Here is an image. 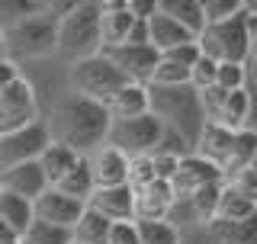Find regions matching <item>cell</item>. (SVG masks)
Instances as JSON below:
<instances>
[{"instance_id": "52", "label": "cell", "mask_w": 257, "mask_h": 244, "mask_svg": "<svg viewBox=\"0 0 257 244\" xmlns=\"http://www.w3.org/2000/svg\"><path fill=\"white\" fill-rule=\"evenodd\" d=\"M103 10H128V0H100Z\"/></svg>"}, {"instance_id": "46", "label": "cell", "mask_w": 257, "mask_h": 244, "mask_svg": "<svg viewBox=\"0 0 257 244\" xmlns=\"http://www.w3.org/2000/svg\"><path fill=\"white\" fill-rule=\"evenodd\" d=\"M228 183H235V186H238V190H241V193H244V196H247V199H254V202H257V177L251 174V167H244V170H238V174H235V177H231V180H228Z\"/></svg>"}, {"instance_id": "41", "label": "cell", "mask_w": 257, "mask_h": 244, "mask_svg": "<svg viewBox=\"0 0 257 244\" xmlns=\"http://www.w3.org/2000/svg\"><path fill=\"white\" fill-rule=\"evenodd\" d=\"M199 100H203L206 119H219L225 100H228V90H225L222 84H209V87H203V90H199Z\"/></svg>"}, {"instance_id": "25", "label": "cell", "mask_w": 257, "mask_h": 244, "mask_svg": "<svg viewBox=\"0 0 257 244\" xmlns=\"http://www.w3.org/2000/svg\"><path fill=\"white\" fill-rule=\"evenodd\" d=\"M109 228H112V218H106L103 212L87 206L71 231H74V241H80V244H106Z\"/></svg>"}, {"instance_id": "1", "label": "cell", "mask_w": 257, "mask_h": 244, "mask_svg": "<svg viewBox=\"0 0 257 244\" xmlns=\"http://www.w3.org/2000/svg\"><path fill=\"white\" fill-rule=\"evenodd\" d=\"M109 122L112 116H109L106 103L74 90V93H64L55 103L52 119H48V132H52L55 142L71 145L80 154H90L106 142Z\"/></svg>"}, {"instance_id": "11", "label": "cell", "mask_w": 257, "mask_h": 244, "mask_svg": "<svg viewBox=\"0 0 257 244\" xmlns=\"http://www.w3.org/2000/svg\"><path fill=\"white\" fill-rule=\"evenodd\" d=\"M212 180H225L222 177V167L215 164V161H209L203 158V154H183L180 158V164H177V174L171 177V186H174V193L177 196H190L196 186H203V183H212Z\"/></svg>"}, {"instance_id": "37", "label": "cell", "mask_w": 257, "mask_h": 244, "mask_svg": "<svg viewBox=\"0 0 257 244\" xmlns=\"http://www.w3.org/2000/svg\"><path fill=\"white\" fill-rule=\"evenodd\" d=\"M215 71H219V61L199 52V58L193 61V68H190V84L196 87V90H203V87L215 84Z\"/></svg>"}, {"instance_id": "54", "label": "cell", "mask_w": 257, "mask_h": 244, "mask_svg": "<svg viewBox=\"0 0 257 244\" xmlns=\"http://www.w3.org/2000/svg\"><path fill=\"white\" fill-rule=\"evenodd\" d=\"M247 74H251V90H257V55L251 58V68H247Z\"/></svg>"}, {"instance_id": "16", "label": "cell", "mask_w": 257, "mask_h": 244, "mask_svg": "<svg viewBox=\"0 0 257 244\" xmlns=\"http://www.w3.org/2000/svg\"><path fill=\"white\" fill-rule=\"evenodd\" d=\"M171 199H174L171 180L155 177V180L145 183L142 190H135V218H164Z\"/></svg>"}, {"instance_id": "31", "label": "cell", "mask_w": 257, "mask_h": 244, "mask_svg": "<svg viewBox=\"0 0 257 244\" xmlns=\"http://www.w3.org/2000/svg\"><path fill=\"white\" fill-rule=\"evenodd\" d=\"M247 106H251V93H247L244 87L228 90V100H225V106H222L215 122H222V126H228V129H241L244 119H247Z\"/></svg>"}, {"instance_id": "2", "label": "cell", "mask_w": 257, "mask_h": 244, "mask_svg": "<svg viewBox=\"0 0 257 244\" xmlns=\"http://www.w3.org/2000/svg\"><path fill=\"white\" fill-rule=\"evenodd\" d=\"M148 109L164 126H174L196 148L206 126V109L199 100V90L190 80H183V84H148Z\"/></svg>"}, {"instance_id": "60", "label": "cell", "mask_w": 257, "mask_h": 244, "mask_svg": "<svg viewBox=\"0 0 257 244\" xmlns=\"http://www.w3.org/2000/svg\"><path fill=\"white\" fill-rule=\"evenodd\" d=\"M39 4H42V7H45V4H48V0H39Z\"/></svg>"}, {"instance_id": "47", "label": "cell", "mask_w": 257, "mask_h": 244, "mask_svg": "<svg viewBox=\"0 0 257 244\" xmlns=\"http://www.w3.org/2000/svg\"><path fill=\"white\" fill-rule=\"evenodd\" d=\"M125 42H135V45H142V42H151L148 20H142V16H135V20H132V29H128V36H125Z\"/></svg>"}, {"instance_id": "62", "label": "cell", "mask_w": 257, "mask_h": 244, "mask_svg": "<svg viewBox=\"0 0 257 244\" xmlns=\"http://www.w3.org/2000/svg\"><path fill=\"white\" fill-rule=\"evenodd\" d=\"M23 244H29V241H23Z\"/></svg>"}, {"instance_id": "28", "label": "cell", "mask_w": 257, "mask_h": 244, "mask_svg": "<svg viewBox=\"0 0 257 244\" xmlns=\"http://www.w3.org/2000/svg\"><path fill=\"white\" fill-rule=\"evenodd\" d=\"M23 241L29 244H71L74 241V231L68 225H58V222H45V218H32Z\"/></svg>"}, {"instance_id": "45", "label": "cell", "mask_w": 257, "mask_h": 244, "mask_svg": "<svg viewBox=\"0 0 257 244\" xmlns=\"http://www.w3.org/2000/svg\"><path fill=\"white\" fill-rule=\"evenodd\" d=\"M177 164H180V158H177V154L151 151V167H155V177H161V180H171V177L177 174Z\"/></svg>"}, {"instance_id": "51", "label": "cell", "mask_w": 257, "mask_h": 244, "mask_svg": "<svg viewBox=\"0 0 257 244\" xmlns=\"http://www.w3.org/2000/svg\"><path fill=\"white\" fill-rule=\"evenodd\" d=\"M16 77V68H13V61H7V58H0V90H4L7 84Z\"/></svg>"}, {"instance_id": "36", "label": "cell", "mask_w": 257, "mask_h": 244, "mask_svg": "<svg viewBox=\"0 0 257 244\" xmlns=\"http://www.w3.org/2000/svg\"><path fill=\"white\" fill-rule=\"evenodd\" d=\"M42 10L39 0H0V26H10V23L23 20V16Z\"/></svg>"}, {"instance_id": "18", "label": "cell", "mask_w": 257, "mask_h": 244, "mask_svg": "<svg viewBox=\"0 0 257 244\" xmlns=\"http://www.w3.org/2000/svg\"><path fill=\"white\" fill-rule=\"evenodd\" d=\"M112 119H128V116H142L148 112V84H139V80H128L125 87H119L112 93V100L106 103Z\"/></svg>"}, {"instance_id": "39", "label": "cell", "mask_w": 257, "mask_h": 244, "mask_svg": "<svg viewBox=\"0 0 257 244\" xmlns=\"http://www.w3.org/2000/svg\"><path fill=\"white\" fill-rule=\"evenodd\" d=\"M183 80H190V68H180V64L167 61L161 55V61H158V68H155L148 84H183Z\"/></svg>"}, {"instance_id": "15", "label": "cell", "mask_w": 257, "mask_h": 244, "mask_svg": "<svg viewBox=\"0 0 257 244\" xmlns=\"http://www.w3.org/2000/svg\"><path fill=\"white\" fill-rule=\"evenodd\" d=\"M90 167H93V183L96 186H116L128 183V154L103 142L96 151H90Z\"/></svg>"}, {"instance_id": "50", "label": "cell", "mask_w": 257, "mask_h": 244, "mask_svg": "<svg viewBox=\"0 0 257 244\" xmlns=\"http://www.w3.org/2000/svg\"><path fill=\"white\" fill-rule=\"evenodd\" d=\"M247 93H251V106H247V119H244V126L251 129V132H257V90H251V87H247Z\"/></svg>"}, {"instance_id": "7", "label": "cell", "mask_w": 257, "mask_h": 244, "mask_svg": "<svg viewBox=\"0 0 257 244\" xmlns=\"http://www.w3.org/2000/svg\"><path fill=\"white\" fill-rule=\"evenodd\" d=\"M161 122L155 112H142V116H128V119H112L109 122V132H106V145L119 148L122 154L135 158V154H148L158 145L161 138Z\"/></svg>"}, {"instance_id": "59", "label": "cell", "mask_w": 257, "mask_h": 244, "mask_svg": "<svg viewBox=\"0 0 257 244\" xmlns=\"http://www.w3.org/2000/svg\"><path fill=\"white\" fill-rule=\"evenodd\" d=\"M0 193H4V177H0Z\"/></svg>"}, {"instance_id": "23", "label": "cell", "mask_w": 257, "mask_h": 244, "mask_svg": "<svg viewBox=\"0 0 257 244\" xmlns=\"http://www.w3.org/2000/svg\"><path fill=\"white\" fill-rule=\"evenodd\" d=\"M254 154H257V132H251L247 126L235 129V145H231V154H228V161H225V167H222V177L231 180L238 170H244L251 164Z\"/></svg>"}, {"instance_id": "21", "label": "cell", "mask_w": 257, "mask_h": 244, "mask_svg": "<svg viewBox=\"0 0 257 244\" xmlns=\"http://www.w3.org/2000/svg\"><path fill=\"white\" fill-rule=\"evenodd\" d=\"M212 231L222 244H257V212L244 215V218H219L215 215Z\"/></svg>"}, {"instance_id": "56", "label": "cell", "mask_w": 257, "mask_h": 244, "mask_svg": "<svg viewBox=\"0 0 257 244\" xmlns=\"http://www.w3.org/2000/svg\"><path fill=\"white\" fill-rule=\"evenodd\" d=\"M247 167H251V174L257 177V154H254V161H251V164H247Z\"/></svg>"}, {"instance_id": "32", "label": "cell", "mask_w": 257, "mask_h": 244, "mask_svg": "<svg viewBox=\"0 0 257 244\" xmlns=\"http://www.w3.org/2000/svg\"><path fill=\"white\" fill-rule=\"evenodd\" d=\"M222 183L225 180H212V183H203V186H196V190L190 193L199 222H212L215 218V212H219V196H222Z\"/></svg>"}, {"instance_id": "24", "label": "cell", "mask_w": 257, "mask_h": 244, "mask_svg": "<svg viewBox=\"0 0 257 244\" xmlns=\"http://www.w3.org/2000/svg\"><path fill=\"white\" fill-rule=\"evenodd\" d=\"M55 186H58V190L61 193H68V196H77V199H90V193H93V167H90V154H80V158H77V164L74 167H71L68 170V174H64L61 177V180L58 183H55Z\"/></svg>"}, {"instance_id": "6", "label": "cell", "mask_w": 257, "mask_h": 244, "mask_svg": "<svg viewBox=\"0 0 257 244\" xmlns=\"http://www.w3.org/2000/svg\"><path fill=\"white\" fill-rule=\"evenodd\" d=\"M125 84H128V77L119 71V64L106 52L87 55V58H77L71 64V87L77 93H87L93 100H100V103H109L112 93Z\"/></svg>"}, {"instance_id": "57", "label": "cell", "mask_w": 257, "mask_h": 244, "mask_svg": "<svg viewBox=\"0 0 257 244\" xmlns=\"http://www.w3.org/2000/svg\"><path fill=\"white\" fill-rule=\"evenodd\" d=\"M4 52H7V45H4V32H0V58H4Z\"/></svg>"}, {"instance_id": "3", "label": "cell", "mask_w": 257, "mask_h": 244, "mask_svg": "<svg viewBox=\"0 0 257 244\" xmlns=\"http://www.w3.org/2000/svg\"><path fill=\"white\" fill-rule=\"evenodd\" d=\"M196 42L199 52L215 61H247L257 45V13L241 7L228 20L206 23L196 32Z\"/></svg>"}, {"instance_id": "40", "label": "cell", "mask_w": 257, "mask_h": 244, "mask_svg": "<svg viewBox=\"0 0 257 244\" xmlns=\"http://www.w3.org/2000/svg\"><path fill=\"white\" fill-rule=\"evenodd\" d=\"M161 55H164L167 61L180 64V68H193V61L199 58V42H196V39H187V42H177L171 48H164Z\"/></svg>"}, {"instance_id": "53", "label": "cell", "mask_w": 257, "mask_h": 244, "mask_svg": "<svg viewBox=\"0 0 257 244\" xmlns=\"http://www.w3.org/2000/svg\"><path fill=\"white\" fill-rule=\"evenodd\" d=\"M10 238H16V231L4 222V218H0V241H10Z\"/></svg>"}, {"instance_id": "30", "label": "cell", "mask_w": 257, "mask_h": 244, "mask_svg": "<svg viewBox=\"0 0 257 244\" xmlns=\"http://www.w3.org/2000/svg\"><path fill=\"white\" fill-rule=\"evenodd\" d=\"M132 10H103L100 16V36H103V48L106 45H119L125 42L128 29H132Z\"/></svg>"}, {"instance_id": "13", "label": "cell", "mask_w": 257, "mask_h": 244, "mask_svg": "<svg viewBox=\"0 0 257 244\" xmlns=\"http://www.w3.org/2000/svg\"><path fill=\"white\" fill-rule=\"evenodd\" d=\"M87 206L103 212L106 218L119 222V218H135V190L128 183H116V186H93Z\"/></svg>"}, {"instance_id": "14", "label": "cell", "mask_w": 257, "mask_h": 244, "mask_svg": "<svg viewBox=\"0 0 257 244\" xmlns=\"http://www.w3.org/2000/svg\"><path fill=\"white\" fill-rule=\"evenodd\" d=\"M0 177H4V190H13V193H20V196H26V199L42 196V190L52 186L48 177H45V170H42V164H39V158L20 161V164L0 170Z\"/></svg>"}, {"instance_id": "58", "label": "cell", "mask_w": 257, "mask_h": 244, "mask_svg": "<svg viewBox=\"0 0 257 244\" xmlns=\"http://www.w3.org/2000/svg\"><path fill=\"white\" fill-rule=\"evenodd\" d=\"M0 244H23V238H10V241H0Z\"/></svg>"}, {"instance_id": "10", "label": "cell", "mask_w": 257, "mask_h": 244, "mask_svg": "<svg viewBox=\"0 0 257 244\" xmlns=\"http://www.w3.org/2000/svg\"><path fill=\"white\" fill-rule=\"evenodd\" d=\"M32 119H36V93H32V87L26 80L16 74L0 90V135L10 132V129L26 126Z\"/></svg>"}, {"instance_id": "8", "label": "cell", "mask_w": 257, "mask_h": 244, "mask_svg": "<svg viewBox=\"0 0 257 244\" xmlns=\"http://www.w3.org/2000/svg\"><path fill=\"white\" fill-rule=\"evenodd\" d=\"M52 142V132H48V122L32 119L20 129H10V132L0 135V170L20 164V161H32L42 154V148Z\"/></svg>"}, {"instance_id": "49", "label": "cell", "mask_w": 257, "mask_h": 244, "mask_svg": "<svg viewBox=\"0 0 257 244\" xmlns=\"http://www.w3.org/2000/svg\"><path fill=\"white\" fill-rule=\"evenodd\" d=\"M128 10H132V16L148 20V16L158 13V0H128Z\"/></svg>"}, {"instance_id": "4", "label": "cell", "mask_w": 257, "mask_h": 244, "mask_svg": "<svg viewBox=\"0 0 257 244\" xmlns=\"http://www.w3.org/2000/svg\"><path fill=\"white\" fill-rule=\"evenodd\" d=\"M100 16H103L100 0H84L68 16H61L58 20V55L77 61V58H87V55L100 52L103 48Z\"/></svg>"}, {"instance_id": "29", "label": "cell", "mask_w": 257, "mask_h": 244, "mask_svg": "<svg viewBox=\"0 0 257 244\" xmlns=\"http://www.w3.org/2000/svg\"><path fill=\"white\" fill-rule=\"evenodd\" d=\"M251 212H257V202L247 199L235 183L225 180L222 183V196H219V212H215V215H219V218H244Z\"/></svg>"}, {"instance_id": "19", "label": "cell", "mask_w": 257, "mask_h": 244, "mask_svg": "<svg viewBox=\"0 0 257 244\" xmlns=\"http://www.w3.org/2000/svg\"><path fill=\"white\" fill-rule=\"evenodd\" d=\"M77 158H80V151H74L71 145H64V142H48L45 148H42V154H39V164H42V170H45V177H48V183H58L64 174H68L71 167L77 164Z\"/></svg>"}, {"instance_id": "12", "label": "cell", "mask_w": 257, "mask_h": 244, "mask_svg": "<svg viewBox=\"0 0 257 244\" xmlns=\"http://www.w3.org/2000/svg\"><path fill=\"white\" fill-rule=\"evenodd\" d=\"M84 209H87L84 199L68 196V193L58 190V186H48V190H42V196L32 199V212H36V218L58 222V225H68V228H74V222L80 218Z\"/></svg>"}, {"instance_id": "55", "label": "cell", "mask_w": 257, "mask_h": 244, "mask_svg": "<svg viewBox=\"0 0 257 244\" xmlns=\"http://www.w3.org/2000/svg\"><path fill=\"white\" fill-rule=\"evenodd\" d=\"M241 7H244V10H251V13H257V0H241Z\"/></svg>"}, {"instance_id": "20", "label": "cell", "mask_w": 257, "mask_h": 244, "mask_svg": "<svg viewBox=\"0 0 257 244\" xmlns=\"http://www.w3.org/2000/svg\"><path fill=\"white\" fill-rule=\"evenodd\" d=\"M148 32H151V45H158L161 52L164 48H171L177 42H187V39H196V32L187 29L180 20H174V16H167V13H155V16H148Z\"/></svg>"}, {"instance_id": "22", "label": "cell", "mask_w": 257, "mask_h": 244, "mask_svg": "<svg viewBox=\"0 0 257 244\" xmlns=\"http://www.w3.org/2000/svg\"><path fill=\"white\" fill-rule=\"evenodd\" d=\"M0 218L16 231V238H23L26 228H29V222L36 218V212H32V199L20 196V193H13V190H4L0 193Z\"/></svg>"}, {"instance_id": "42", "label": "cell", "mask_w": 257, "mask_h": 244, "mask_svg": "<svg viewBox=\"0 0 257 244\" xmlns=\"http://www.w3.org/2000/svg\"><path fill=\"white\" fill-rule=\"evenodd\" d=\"M180 244H222L209 222H193L180 228Z\"/></svg>"}, {"instance_id": "9", "label": "cell", "mask_w": 257, "mask_h": 244, "mask_svg": "<svg viewBox=\"0 0 257 244\" xmlns=\"http://www.w3.org/2000/svg\"><path fill=\"white\" fill-rule=\"evenodd\" d=\"M100 52H106L112 61L119 64V71L128 77V80H139V84H148L151 74H155L158 61H161V48L151 45V42H119V45H106L100 48Z\"/></svg>"}, {"instance_id": "17", "label": "cell", "mask_w": 257, "mask_h": 244, "mask_svg": "<svg viewBox=\"0 0 257 244\" xmlns=\"http://www.w3.org/2000/svg\"><path fill=\"white\" fill-rule=\"evenodd\" d=\"M231 145H235V129L222 126V122H215V119H206L203 135H199V142H196V151L203 154V158L215 161L219 167H225V161H228V154H231Z\"/></svg>"}, {"instance_id": "27", "label": "cell", "mask_w": 257, "mask_h": 244, "mask_svg": "<svg viewBox=\"0 0 257 244\" xmlns=\"http://www.w3.org/2000/svg\"><path fill=\"white\" fill-rule=\"evenodd\" d=\"M158 10L174 16V20H180L187 29L199 32L206 26V16H203V4L199 0H158Z\"/></svg>"}, {"instance_id": "35", "label": "cell", "mask_w": 257, "mask_h": 244, "mask_svg": "<svg viewBox=\"0 0 257 244\" xmlns=\"http://www.w3.org/2000/svg\"><path fill=\"white\" fill-rule=\"evenodd\" d=\"M247 80V64L244 61H219V71H215V84H222L225 90H238Z\"/></svg>"}, {"instance_id": "43", "label": "cell", "mask_w": 257, "mask_h": 244, "mask_svg": "<svg viewBox=\"0 0 257 244\" xmlns=\"http://www.w3.org/2000/svg\"><path fill=\"white\" fill-rule=\"evenodd\" d=\"M203 4V16L206 23H219V20H228L241 10V0H199Z\"/></svg>"}, {"instance_id": "33", "label": "cell", "mask_w": 257, "mask_h": 244, "mask_svg": "<svg viewBox=\"0 0 257 244\" xmlns=\"http://www.w3.org/2000/svg\"><path fill=\"white\" fill-rule=\"evenodd\" d=\"M164 218H167L171 225H177V228L199 222L196 206H193V196H177V193H174V199H171V206H167V215H164Z\"/></svg>"}, {"instance_id": "26", "label": "cell", "mask_w": 257, "mask_h": 244, "mask_svg": "<svg viewBox=\"0 0 257 244\" xmlns=\"http://www.w3.org/2000/svg\"><path fill=\"white\" fill-rule=\"evenodd\" d=\"M139 244H180V228L167 218H135Z\"/></svg>"}, {"instance_id": "34", "label": "cell", "mask_w": 257, "mask_h": 244, "mask_svg": "<svg viewBox=\"0 0 257 244\" xmlns=\"http://www.w3.org/2000/svg\"><path fill=\"white\" fill-rule=\"evenodd\" d=\"M151 151H161V154H177V158H183V154H190L193 151V145L187 142V138H183L180 132H177L174 126H164L161 129V138H158V145ZM148 151V154H151Z\"/></svg>"}, {"instance_id": "44", "label": "cell", "mask_w": 257, "mask_h": 244, "mask_svg": "<svg viewBox=\"0 0 257 244\" xmlns=\"http://www.w3.org/2000/svg\"><path fill=\"white\" fill-rule=\"evenodd\" d=\"M106 244H139V228H135V218H119V222H112Z\"/></svg>"}, {"instance_id": "48", "label": "cell", "mask_w": 257, "mask_h": 244, "mask_svg": "<svg viewBox=\"0 0 257 244\" xmlns=\"http://www.w3.org/2000/svg\"><path fill=\"white\" fill-rule=\"evenodd\" d=\"M77 4H84V0H48V4L42 7V10H48L52 16H58V20H61V16H68V13L74 10Z\"/></svg>"}, {"instance_id": "5", "label": "cell", "mask_w": 257, "mask_h": 244, "mask_svg": "<svg viewBox=\"0 0 257 244\" xmlns=\"http://www.w3.org/2000/svg\"><path fill=\"white\" fill-rule=\"evenodd\" d=\"M0 32H4V45L16 55H26V58L58 52V16H52L48 10H36L4 26Z\"/></svg>"}, {"instance_id": "61", "label": "cell", "mask_w": 257, "mask_h": 244, "mask_svg": "<svg viewBox=\"0 0 257 244\" xmlns=\"http://www.w3.org/2000/svg\"><path fill=\"white\" fill-rule=\"evenodd\" d=\"M71 244H80V241H71Z\"/></svg>"}, {"instance_id": "38", "label": "cell", "mask_w": 257, "mask_h": 244, "mask_svg": "<svg viewBox=\"0 0 257 244\" xmlns=\"http://www.w3.org/2000/svg\"><path fill=\"white\" fill-rule=\"evenodd\" d=\"M155 180V167H151V154H135L128 158V186L142 190L145 183Z\"/></svg>"}]
</instances>
